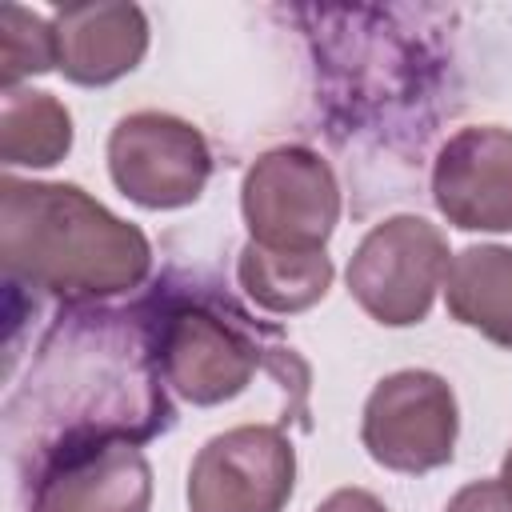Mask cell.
Masks as SVG:
<instances>
[{
	"instance_id": "3",
	"label": "cell",
	"mask_w": 512,
	"mask_h": 512,
	"mask_svg": "<svg viewBox=\"0 0 512 512\" xmlns=\"http://www.w3.org/2000/svg\"><path fill=\"white\" fill-rule=\"evenodd\" d=\"M448 240L424 216H388L364 232L348 260L352 300L384 328H412L432 312L448 276Z\"/></svg>"
},
{
	"instance_id": "13",
	"label": "cell",
	"mask_w": 512,
	"mask_h": 512,
	"mask_svg": "<svg viewBox=\"0 0 512 512\" xmlns=\"http://www.w3.org/2000/svg\"><path fill=\"white\" fill-rule=\"evenodd\" d=\"M72 148V116L52 92L4 88L0 160L8 168H52Z\"/></svg>"
},
{
	"instance_id": "7",
	"label": "cell",
	"mask_w": 512,
	"mask_h": 512,
	"mask_svg": "<svg viewBox=\"0 0 512 512\" xmlns=\"http://www.w3.org/2000/svg\"><path fill=\"white\" fill-rule=\"evenodd\" d=\"M296 488V448L276 424L212 436L188 468L192 512H284Z\"/></svg>"
},
{
	"instance_id": "15",
	"label": "cell",
	"mask_w": 512,
	"mask_h": 512,
	"mask_svg": "<svg viewBox=\"0 0 512 512\" xmlns=\"http://www.w3.org/2000/svg\"><path fill=\"white\" fill-rule=\"evenodd\" d=\"M444 512H512V488L496 476V480H472L464 484Z\"/></svg>"
},
{
	"instance_id": "16",
	"label": "cell",
	"mask_w": 512,
	"mask_h": 512,
	"mask_svg": "<svg viewBox=\"0 0 512 512\" xmlns=\"http://www.w3.org/2000/svg\"><path fill=\"white\" fill-rule=\"evenodd\" d=\"M316 512H388V508L368 488H336L328 500H320Z\"/></svg>"
},
{
	"instance_id": "5",
	"label": "cell",
	"mask_w": 512,
	"mask_h": 512,
	"mask_svg": "<svg viewBox=\"0 0 512 512\" xmlns=\"http://www.w3.org/2000/svg\"><path fill=\"white\" fill-rule=\"evenodd\" d=\"M460 432L456 392L428 368H400L384 376L360 416V440L368 456L388 472H432L452 460Z\"/></svg>"
},
{
	"instance_id": "4",
	"label": "cell",
	"mask_w": 512,
	"mask_h": 512,
	"mask_svg": "<svg viewBox=\"0 0 512 512\" xmlns=\"http://www.w3.org/2000/svg\"><path fill=\"white\" fill-rule=\"evenodd\" d=\"M240 212L248 240L284 252H316L328 244L340 220L336 172L304 144L268 148L244 172Z\"/></svg>"
},
{
	"instance_id": "8",
	"label": "cell",
	"mask_w": 512,
	"mask_h": 512,
	"mask_svg": "<svg viewBox=\"0 0 512 512\" xmlns=\"http://www.w3.org/2000/svg\"><path fill=\"white\" fill-rule=\"evenodd\" d=\"M152 464L128 436H76L44 448L32 512H148Z\"/></svg>"
},
{
	"instance_id": "11",
	"label": "cell",
	"mask_w": 512,
	"mask_h": 512,
	"mask_svg": "<svg viewBox=\"0 0 512 512\" xmlns=\"http://www.w3.org/2000/svg\"><path fill=\"white\" fill-rule=\"evenodd\" d=\"M448 316L484 340L512 348V248L472 244L448 260L444 276Z\"/></svg>"
},
{
	"instance_id": "1",
	"label": "cell",
	"mask_w": 512,
	"mask_h": 512,
	"mask_svg": "<svg viewBox=\"0 0 512 512\" xmlns=\"http://www.w3.org/2000/svg\"><path fill=\"white\" fill-rule=\"evenodd\" d=\"M0 260L12 280L88 304L140 288L152 272V244L80 184L4 176Z\"/></svg>"
},
{
	"instance_id": "12",
	"label": "cell",
	"mask_w": 512,
	"mask_h": 512,
	"mask_svg": "<svg viewBox=\"0 0 512 512\" xmlns=\"http://www.w3.org/2000/svg\"><path fill=\"white\" fill-rule=\"evenodd\" d=\"M332 276H336V268L324 248L284 252V248H264V244L248 240L236 260V280H240L244 296L272 316L308 312L312 304H320L328 296Z\"/></svg>"
},
{
	"instance_id": "9",
	"label": "cell",
	"mask_w": 512,
	"mask_h": 512,
	"mask_svg": "<svg viewBox=\"0 0 512 512\" xmlns=\"http://www.w3.org/2000/svg\"><path fill=\"white\" fill-rule=\"evenodd\" d=\"M432 200L464 232H512V132L476 124L448 136L432 160Z\"/></svg>"
},
{
	"instance_id": "6",
	"label": "cell",
	"mask_w": 512,
	"mask_h": 512,
	"mask_svg": "<svg viewBox=\"0 0 512 512\" xmlns=\"http://www.w3.org/2000/svg\"><path fill=\"white\" fill-rule=\"evenodd\" d=\"M112 184L148 212L196 204L212 176L204 132L172 112H132L108 136Z\"/></svg>"
},
{
	"instance_id": "2",
	"label": "cell",
	"mask_w": 512,
	"mask_h": 512,
	"mask_svg": "<svg viewBox=\"0 0 512 512\" xmlns=\"http://www.w3.org/2000/svg\"><path fill=\"white\" fill-rule=\"evenodd\" d=\"M240 320V312L224 320V312L204 300H168L148 320L160 380L196 408L240 396L264 364V348Z\"/></svg>"
},
{
	"instance_id": "14",
	"label": "cell",
	"mask_w": 512,
	"mask_h": 512,
	"mask_svg": "<svg viewBox=\"0 0 512 512\" xmlns=\"http://www.w3.org/2000/svg\"><path fill=\"white\" fill-rule=\"evenodd\" d=\"M56 68V32L52 20L24 12L20 4H4L0 12V76L4 88H16L24 76Z\"/></svg>"
},
{
	"instance_id": "17",
	"label": "cell",
	"mask_w": 512,
	"mask_h": 512,
	"mask_svg": "<svg viewBox=\"0 0 512 512\" xmlns=\"http://www.w3.org/2000/svg\"><path fill=\"white\" fill-rule=\"evenodd\" d=\"M500 480H504V484L512 488V448L504 452V464H500Z\"/></svg>"
},
{
	"instance_id": "10",
	"label": "cell",
	"mask_w": 512,
	"mask_h": 512,
	"mask_svg": "<svg viewBox=\"0 0 512 512\" xmlns=\"http://www.w3.org/2000/svg\"><path fill=\"white\" fill-rule=\"evenodd\" d=\"M56 68L84 88L128 76L148 52V16L136 4H68L52 16Z\"/></svg>"
}]
</instances>
